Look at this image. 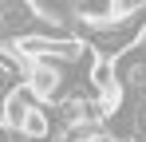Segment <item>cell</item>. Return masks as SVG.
<instances>
[{
    "label": "cell",
    "mask_w": 146,
    "mask_h": 142,
    "mask_svg": "<svg viewBox=\"0 0 146 142\" xmlns=\"http://www.w3.org/2000/svg\"><path fill=\"white\" fill-rule=\"evenodd\" d=\"M111 63H115V83L122 87L126 99L130 95H146V44H130Z\"/></svg>",
    "instance_id": "6da1fadb"
},
{
    "label": "cell",
    "mask_w": 146,
    "mask_h": 142,
    "mask_svg": "<svg viewBox=\"0 0 146 142\" xmlns=\"http://www.w3.org/2000/svg\"><path fill=\"white\" fill-rule=\"evenodd\" d=\"M36 107H44V103H40V99H36V91H32V87H28L24 79H20V83H16L12 91L4 95V103H0V115H4V126H8V130L16 134V130H20V122H24V118L32 115Z\"/></svg>",
    "instance_id": "7a4b0ae2"
},
{
    "label": "cell",
    "mask_w": 146,
    "mask_h": 142,
    "mask_svg": "<svg viewBox=\"0 0 146 142\" xmlns=\"http://www.w3.org/2000/svg\"><path fill=\"white\" fill-rule=\"evenodd\" d=\"M71 16L79 20V28H103L119 20V0H75Z\"/></svg>",
    "instance_id": "3957f363"
},
{
    "label": "cell",
    "mask_w": 146,
    "mask_h": 142,
    "mask_svg": "<svg viewBox=\"0 0 146 142\" xmlns=\"http://www.w3.org/2000/svg\"><path fill=\"white\" fill-rule=\"evenodd\" d=\"M87 87H91V95H107V91H115L119 83H115V63L111 59H91V67H87Z\"/></svg>",
    "instance_id": "277c9868"
},
{
    "label": "cell",
    "mask_w": 146,
    "mask_h": 142,
    "mask_svg": "<svg viewBox=\"0 0 146 142\" xmlns=\"http://www.w3.org/2000/svg\"><path fill=\"white\" fill-rule=\"evenodd\" d=\"M16 134H20V142H44V138L51 134L48 107H36V111H32V115H28L24 122H20V130H16Z\"/></svg>",
    "instance_id": "5b68a950"
},
{
    "label": "cell",
    "mask_w": 146,
    "mask_h": 142,
    "mask_svg": "<svg viewBox=\"0 0 146 142\" xmlns=\"http://www.w3.org/2000/svg\"><path fill=\"white\" fill-rule=\"evenodd\" d=\"M59 142H103V122H67Z\"/></svg>",
    "instance_id": "8992f818"
},
{
    "label": "cell",
    "mask_w": 146,
    "mask_h": 142,
    "mask_svg": "<svg viewBox=\"0 0 146 142\" xmlns=\"http://www.w3.org/2000/svg\"><path fill=\"white\" fill-rule=\"evenodd\" d=\"M0 142H20V134H12L8 126H0Z\"/></svg>",
    "instance_id": "52a82bcc"
},
{
    "label": "cell",
    "mask_w": 146,
    "mask_h": 142,
    "mask_svg": "<svg viewBox=\"0 0 146 142\" xmlns=\"http://www.w3.org/2000/svg\"><path fill=\"white\" fill-rule=\"evenodd\" d=\"M67 4H75V0H67Z\"/></svg>",
    "instance_id": "ba28073f"
}]
</instances>
